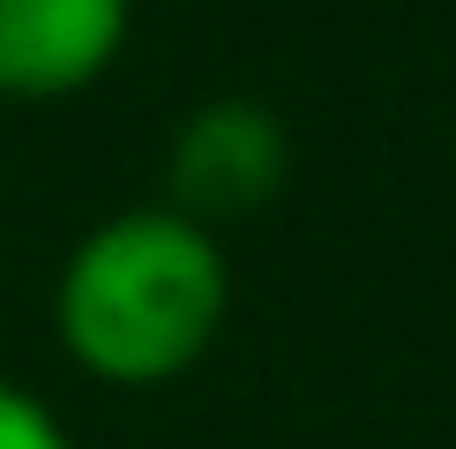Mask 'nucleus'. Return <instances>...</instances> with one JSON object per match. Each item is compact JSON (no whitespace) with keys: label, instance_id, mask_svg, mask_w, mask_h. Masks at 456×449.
Returning a JSON list of instances; mask_svg holds the SVG:
<instances>
[{"label":"nucleus","instance_id":"nucleus-1","mask_svg":"<svg viewBox=\"0 0 456 449\" xmlns=\"http://www.w3.org/2000/svg\"><path fill=\"white\" fill-rule=\"evenodd\" d=\"M224 255L173 210H120L61 270V337L90 374L158 382L202 360L224 322Z\"/></svg>","mask_w":456,"mask_h":449},{"label":"nucleus","instance_id":"nucleus-3","mask_svg":"<svg viewBox=\"0 0 456 449\" xmlns=\"http://www.w3.org/2000/svg\"><path fill=\"white\" fill-rule=\"evenodd\" d=\"M127 37V0H0V90H83Z\"/></svg>","mask_w":456,"mask_h":449},{"label":"nucleus","instance_id":"nucleus-4","mask_svg":"<svg viewBox=\"0 0 456 449\" xmlns=\"http://www.w3.org/2000/svg\"><path fill=\"white\" fill-rule=\"evenodd\" d=\"M0 449H68V435H61V420H53L30 389L0 382Z\"/></svg>","mask_w":456,"mask_h":449},{"label":"nucleus","instance_id":"nucleus-2","mask_svg":"<svg viewBox=\"0 0 456 449\" xmlns=\"http://www.w3.org/2000/svg\"><path fill=\"white\" fill-rule=\"evenodd\" d=\"M284 165H292V143L270 105L255 98L195 105L173 135V217L202 224V233L224 217H255L284 187Z\"/></svg>","mask_w":456,"mask_h":449}]
</instances>
